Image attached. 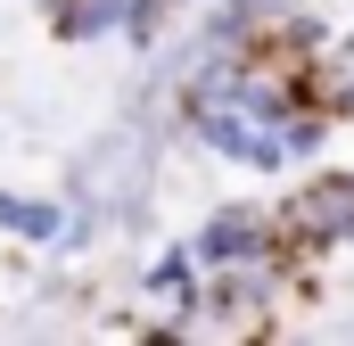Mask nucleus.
<instances>
[{
    "label": "nucleus",
    "mask_w": 354,
    "mask_h": 346,
    "mask_svg": "<svg viewBox=\"0 0 354 346\" xmlns=\"http://www.w3.org/2000/svg\"><path fill=\"white\" fill-rule=\"evenodd\" d=\"M272 239L288 264L354 248V165H297L288 198L272 206Z\"/></svg>",
    "instance_id": "f257e3e1"
},
{
    "label": "nucleus",
    "mask_w": 354,
    "mask_h": 346,
    "mask_svg": "<svg viewBox=\"0 0 354 346\" xmlns=\"http://www.w3.org/2000/svg\"><path fill=\"white\" fill-rule=\"evenodd\" d=\"M91 231H99V223H91L75 198H50V190H17V181H0V239L75 256V248H91Z\"/></svg>",
    "instance_id": "f03ea898"
},
{
    "label": "nucleus",
    "mask_w": 354,
    "mask_h": 346,
    "mask_svg": "<svg viewBox=\"0 0 354 346\" xmlns=\"http://www.w3.org/2000/svg\"><path fill=\"white\" fill-rule=\"evenodd\" d=\"M181 239H189V256L206 264V272H223V264H256V256L280 248V239H272V206H256V198H231V206L198 215Z\"/></svg>",
    "instance_id": "7ed1b4c3"
},
{
    "label": "nucleus",
    "mask_w": 354,
    "mask_h": 346,
    "mask_svg": "<svg viewBox=\"0 0 354 346\" xmlns=\"http://www.w3.org/2000/svg\"><path fill=\"white\" fill-rule=\"evenodd\" d=\"M115 17H124V0H41V33H50L58 50L115 42Z\"/></svg>",
    "instance_id": "20e7f679"
},
{
    "label": "nucleus",
    "mask_w": 354,
    "mask_h": 346,
    "mask_svg": "<svg viewBox=\"0 0 354 346\" xmlns=\"http://www.w3.org/2000/svg\"><path fill=\"white\" fill-rule=\"evenodd\" d=\"M181 17H189V0H124L115 42H124V50H140V58H157V50L181 33Z\"/></svg>",
    "instance_id": "39448f33"
},
{
    "label": "nucleus",
    "mask_w": 354,
    "mask_h": 346,
    "mask_svg": "<svg viewBox=\"0 0 354 346\" xmlns=\"http://www.w3.org/2000/svg\"><path fill=\"white\" fill-rule=\"evenodd\" d=\"M313 83H322V107L330 116H354V25L313 50Z\"/></svg>",
    "instance_id": "423d86ee"
}]
</instances>
